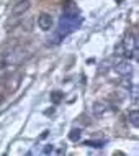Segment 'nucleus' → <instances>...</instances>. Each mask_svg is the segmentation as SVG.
Instances as JSON below:
<instances>
[{"label":"nucleus","instance_id":"1","mask_svg":"<svg viewBox=\"0 0 139 156\" xmlns=\"http://www.w3.org/2000/svg\"><path fill=\"white\" fill-rule=\"evenodd\" d=\"M29 7H31L29 0H18V2L15 3V7L12 8V16H22V15H25L29 10Z\"/></svg>","mask_w":139,"mask_h":156},{"label":"nucleus","instance_id":"2","mask_svg":"<svg viewBox=\"0 0 139 156\" xmlns=\"http://www.w3.org/2000/svg\"><path fill=\"white\" fill-rule=\"evenodd\" d=\"M38 27H39L43 31H49V30H51V28H53V18H51V15L39 13V16H38Z\"/></svg>","mask_w":139,"mask_h":156},{"label":"nucleus","instance_id":"3","mask_svg":"<svg viewBox=\"0 0 139 156\" xmlns=\"http://www.w3.org/2000/svg\"><path fill=\"white\" fill-rule=\"evenodd\" d=\"M115 71H116V74H120V76H129L133 73V66L129 61H121L115 66Z\"/></svg>","mask_w":139,"mask_h":156},{"label":"nucleus","instance_id":"4","mask_svg":"<svg viewBox=\"0 0 139 156\" xmlns=\"http://www.w3.org/2000/svg\"><path fill=\"white\" fill-rule=\"evenodd\" d=\"M20 84H22V74H16L15 77H10V81L7 82L8 92H15L20 87Z\"/></svg>","mask_w":139,"mask_h":156},{"label":"nucleus","instance_id":"5","mask_svg":"<svg viewBox=\"0 0 139 156\" xmlns=\"http://www.w3.org/2000/svg\"><path fill=\"white\" fill-rule=\"evenodd\" d=\"M128 122H129L133 126H137V125H139V112L136 110V108L128 112Z\"/></svg>","mask_w":139,"mask_h":156},{"label":"nucleus","instance_id":"6","mask_svg":"<svg viewBox=\"0 0 139 156\" xmlns=\"http://www.w3.org/2000/svg\"><path fill=\"white\" fill-rule=\"evenodd\" d=\"M92 110H93V113L97 117H100V115H103V113L107 112V105H105L103 102H95L93 107H92Z\"/></svg>","mask_w":139,"mask_h":156},{"label":"nucleus","instance_id":"7","mask_svg":"<svg viewBox=\"0 0 139 156\" xmlns=\"http://www.w3.org/2000/svg\"><path fill=\"white\" fill-rule=\"evenodd\" d=\"M80 130H79V128H72V130H70V133H69V140L70 141H79V140H80Z\"/></svg>","mask_w":139,"mask_h":156},{"label":"nucleus","instance_id":"8","mask_svg":"<svg viewBox=\"0 0 139 156\" xmlns=\"http://www.w3.org/2000/svg\"><path fill=\"white\" fill-rule=\"evenodd\" d=\"M62 97H64V94H62L61 90H54L53 94H51V102L53 104H59L62 100Z\"/></svg>","mask_w":139,"mask_h":156},{"label":"nucleus","instance_id":"9","mask_svg":"<svg viewBox=\"0 0 139 156\" xmlns=\"http://www.w3.org/2000/svg\"><path fill=\"white\" fill-rule=\"evenodd\" d=\"M85 146H93V148H102L103 141H85Z\"/></svg>","mask_w":139,"mask_h":156},{"label":"nucleus","instance_id":"10","mask_svg":"<svg viewBox=\"0 0 139 156\" xmlns=\"http://www.w3.org/2000/svg\"><path fill=\"white\" fill-rule=\"evenodd\" d=\"M53 150H54L53 145H48V146L44 148V153H46V154H48V153H53Z\"/></svg>","mask_w":139,"mask_h":156},{"label":"nucleus","instance_id":"11","mask_svg":"<svg viewBox=\"0 0 139 156\" xmlns=\"http://www.w3.org/2000/svg\"><path fill=\"white\" fill-rule=\"evenodd\" d=\"M2 99H3V94H2V92H0V102H2Z\"/></svg>","mask_w":139,"mask_h":156},{"label":"nucleus","instance_id":"12","mask_svg":"<svg viewBox=\"0 0 139 156\" xmlns=\"http://www.w3.org/2000/svg\"><path fill=\"white\" fill-rule=\"evenodd\" d=\"M120 2H121V0H118V3H120Z\"/></svg>","mask_w":139,"mask_h":156}]
</instances>
